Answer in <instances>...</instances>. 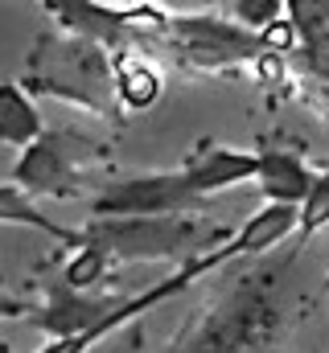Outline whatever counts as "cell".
I'll use <instances>...</instances> for the list:
<instances>
[{"label":"cell","instance_id":"4fadbf2b","mask_svg":"<svg viewBox=\"0 0 329 353\" xmlns=\"http://www.w3.org/2000/svg\"><path fill=\"white\" fill-rule=\"evenodd\" d=\"M0 222H4V226H25V230H41L46 239L66 243V247H79L82 243V230L58 226L54 218H46V214L37 210V201L25 197V193H21L17 185H8V181H0Z\"/></svg>","mask_w":329,"mask_h":353},{"label":"cell","instance_id":"30bf717a","mask_svg":"<svg viewBox=\"0 0 329 353\" xmlns=\"http://www.w3.org/2000/svg\"><path fill=\"white\" fill-rule=\"evenodd\" d=\"M297 230H301V210H297V205H267V201H263V210H255L243 226L235 230L231 251H235V259L263 255V251L280 247V243H284L288 234H297Z\"/></svg>","mask_w":329,"mask_h":353},{"label":"cell","instance_id":"5b68a950","mask_svg":"<svg viewBox=\"0 0 329 353\" xmlns=\"http://www.w3.org/2000/svg\"><path fill=\"white\" fill-rule=\"evenodd\" d=\"M58 33L82 37L107 54H132L140 37H164L173 12L161 4H99V0H46Z\"/></svg>","mask_w":329,"mask_h":353},{"label":"cell","instance_id":"d6986e66","mask_svg":"<svg viewBox=\"0 0 329 353\" xmlns=\"http://www.w3.org/2000/svg\"><path fill=\"white\" fill-rule=\"evenodd\" d=\"M297 70H301V74H309V79H313V87L329 99V58H309V54H301Z\"/></svg>","mask_w":329,"mask_h":353},{"label":"cell","instance_id":"7a4b0ae2","mask_svg":"<svg viewBox=\"0 0 329 353\" xmlns=\"http://www.w3.org/2000/svg\"><path fill=\"white\" fill-rule=\"evenodd\" d=\"M82 239L95 243L111 263H189L235 239V230L206 222L198 214L173 218H103L86 222Z\"/></svg>","mask_w":329,"mask_h":353},{"label":"cell","instance_id":"ba28073f","mask_svg":"<svg viewBox=\"0 0 329 353\" xmlns=\"http://www.w3.org/2000/svg\"><path fill=\"white\" fill-rule=\"evenodd\" d=\"M115 296H86V292H70L66 283L50 288L46 304L37 308L33 325L50 337V341H79L91 329L103 325V316L115 308Z\"/></svg>","mask_w":329,"mask_h":353},{"label":"cell","instance_id":"9a60e30c","mask_svg":"<svg viewBox=\"0 0 329 353\" xmlns=\"http://www.w3.org/2000/svg\"><path fill=\"white\" fill-rule=\"evenodd\" d=\"M111 259L95 247V243H86L82 239L79 247H75V255L66 259L62 267V283L70 288V292H86V296H95V288H103V279L111 275Z\"/></svg>","mask_w":329,"mask_h":353},{"label":"cell","instance_id":"e0dca14e","mask_svg":"<svg viewBox=\"0 0 329 353\" xmlns=\"http://www.w3.org/2000/svg\"><path fill=\"white\" fill-rule=\"evenodd\" d=\"M321 226H329V169H321V173L313 176V189H309V197L301 205V230H297V239L309 243Z\"/></svg>","mask_w":329,"mask_h":353},{"label":"cell","instance_id":"8fae6325","mask_svg":"<svg viewBox=\"0 0 329 353\" xmlns=\"http://www.w3.org/2000/svg\"><path fill=\"white\" fill-rule=\"evenodd\" d=\"M41 132H46V123H41L37 103L25 94L21 83L0 79V144L25 152L33 140H41Z\"/></svg>","mask_w":329,"mask_h":353},{"label":"cell","instance_id":"277c9868","mask_svg":"<svg viewBox=\"0 0 329 353\" xmlns=\"http://www.w3.org/2000/svg\"><path fill=\"white\" fill-rule=\"evenodd\" d=\"M111 161L107 140H95L79 128H46L41 140H33L25 152H17V165L8 173V185H17L25 197H79L86 185H95L91 173Z\"/></svg>","mask_w":329,"mask_h":353},{"label":"cell","instance_id":"7c38bea8","mask_svg":"<svg viewBox=\"0 0 329 353\" xmlns=\"http://www.w3.org/2000/svg\"><path fill=\"white\" fill-rule=\"evenodd\" d=\"M111 70H115V103L128 111H149L161 99V74L140 58V54H111Z\"/></svg>","mask_w":329,"mask_h":353},{"label":"cell","instance_id":"8992f818","mask_svg":"<svg viewBox=\"0 0 329 353\" xmlns=\"http://www.w3.org/2000/svg\"><path fill=\"white\" fill-rule=\"evenodd\" d=\"M164 41L177 50V62L202 74H227V70H243L263 54V41L255 33L239 29L231 17L218 12H173Z\"/></svg>","mask_w":329,"mask_h":353},{"label":"cell","instance_id":"3957f363","mask_svg":"<svg viewBox=\"0 0 329 353\" xmlns=\"http://www.w3.org/2000/svg\"><path fill=\"white\" fill-rule=\"evenodd\" d=\"M29 99H58L91 115H107L115 107V70L111 54L66 33H46L33 41L25 58V74L17 79Z\"/></svg>","mask_w":329,"mask_h":353},{"label":"cell","instance_id":"2e32d148","mask_svg":"<svg viewBox=\"0 0 329 353\" xmlns=\"http://www.w3.org/2000/svg\"><path fill=\"white\" fill-rule=\"evenodd\" d=\"M223 17H231L239 29L247 33H263L267 25H276L280 17H284V0H231L227 8H223Z\"/></svg>","mask_w":329,"mask_h":353},{"label":"cell","instance_id":"ac0fdd59","mask_svg":"<svg viewBox=\"0 0 329 353\" xmlns=\"http://www.w3.org/2000/svg\"><path fill=\"white\" fill-rule=\"evenodd\" d=\"M251 70H255V79L263 83V87H276V83H284L288 79V58L284 54H259L255 62H251Z\"/></svg>","mask_w":329,"mask_h":353},{"label":"cell","instance_id":"5bb4252c","mask_svg":"<svg viewBox=\"0 0 329 353\" xmlns=\"http://www.w3.org/2000/svg\"><path fill=\"white\" fill-rule=\"evenodd\" d=\"M284 17L297 33V50L329 58V0H284Z\"/></svg>","mask_w":329,"mask_h":353},{"label":"cell","instance_id":"52a82bcc","mask_svg":"<svg viewBox=\"0 0 329 353\" xmlns=\"http://www.w3.org/2000/svg\"><path fill=\"white\" fill-rule=\"evenodd\" d=\"M276 333H280V308L267 296L243 292L227 312H218L206 325L198 353H259L276 341Z\"/></svg>","mask_w":329,"mask_h":353},{"label":"cell","instance_id":"9c48e42d","mask_svg":"<svg viewBox=\"0 0 329 353\" xmlns=\"http://www.w3.org/2000/svg\"><path fill=\"white\" fill-rule=\"evenodd\" d=\"M259 157V189H263V201L267 205H305V197H309V189H313V169L305 165V157L301 152H288V148H267L263 144V152H255Z\"/></svg>","mask_w":329,"mask_h":353},{"label":"cell","instance_id":"6da1fadb","mask_svg":"<svg viewBox=\"0 0 329 353\" xmlns=\"http://www.w3.org/2000/svg\"><path fill=\"white\" fill-rule=\"evenodd\" d=\"M259 173V157L247 148H223L206 144L198 148L181 169L169 173H144V176H124L107 181L91 197V218H173V214H194L206 197L247 185Z\"/></svg>","mask_w":329,"mask_h":353}]
</instances>
